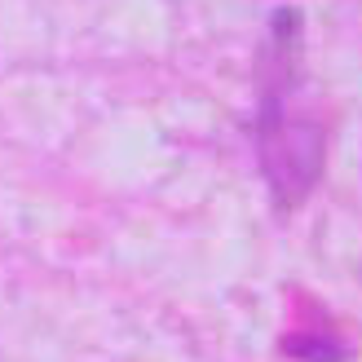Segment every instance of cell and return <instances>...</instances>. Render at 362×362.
<instances>
[{"mask_svg": "<svg viewBox=\"0 0 362 362\" xmlns=\"http://www.w3.org/2000/svg\"><path fill=\"white\" fill-rule=\"evenodd\" d=\"M283 349L292 358H305V362H349V349L327 336H287Z\"/></svg>", "mask_w": 362, "mask_h": 362, "instance_id": "obj_1", "label": "cell"}]
</instances>
